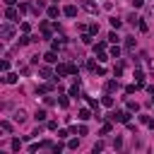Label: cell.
<instances>
[{"mask_svg":"<svg viewBox=\"0 0 154 154\" xmlns=\"http://www.w3.org/2000/svg\"><path fill=\"white\" fill-rule=\"evenodd\" d=\"M130 113H132V111H113V113H111V120L128 123V120H130Z\"/></svg>","mask_w":154,"mask_h":154,"instance_id":"1","label":"cell"},{"mask_svg":"<svg viewBox=\"0 0 154 154\" xmlns=\"http://www.w3.org/2000/svg\"><path fill=\"white\" fill-rule=\"evenodd\" d=\"M19 14H22L19 10H14L12 5H7V10H5V17H7V19H12V22H17V19H19Z\"/></svg>","mask_w":154,"mask_h":154,"instance_id":"2","label":"cell"},{"mask_svg":"<svg viewBox=\"0 0 154 154\" xmlns=\"http://www.w3.org/2000/svg\"><path fill=\"white\" fill-rule=\"evenodd\" d=\"M0 34H2V38H5V41H10V38L14 36V29H12L10 24H2V29H0Z\"/></svg>","mask_w":154,"mask_h":154,"instance_id":"3","label":"cell"},{"mask_svg":"<svg viewBox=\"0 0 154 154\" xmlns=\"http://www.w3.org/2000/svg\"><path fill=\"white\" fill-rule=\"evenodd\" d=\"M63 14H65V17H77V7H75V5H65Z\"/></svg>","mask_w":154,"mask_h":154,"instance_id":"4","label":"cell"},{"mask_svg":"<svg viewBox=\"0 0 154 154\" xmlns=\"http://www.w3.org/2000/svg\"><path fill=\"white\" fill-rule=\"evenodd\" d=\"M46 14H48L51 19H55V17H60V10H58V5H51V7L46 10Z\"/></svg>","mask_w":154,"mask_h":154,"instance_id":"5","label":"cell"},{"mask_svg":"<svg viewBox=\"0 0 154 154\" xmlns=\"http://www.w3.org/2000/svg\"><path fill=\"white\" fill-rule=\"evenodd\" d=\"M120 89V84H118V79H111V82H106V91L111 94V91H118Z\"/></svg>","mask_w":154,"mask_h":154,"instance_id":"6","label":"cell"},{"mask_svg":"<svg viewBox=\"0 0 154 154\" xmlns=\"http://www.w3.org/2000/svg\"><path fill=\"white\" fill-rule=\"evenodd\" d=\"M87 103H89V108H91V111H96V118H101V116H99V101H96V99H91V96H87Z\"/></svg>","mask_w":154,"mask_h":154,"instance_id":"7","label":"cell"},{"mask_svg":"<svg viewBox=\"0 0 154 154\" xmlns=\"http://www.w3.org/2000/svg\"><path fill=\"white\" fill-rule=\"evenodd\" d=\"M43 60H46V63H58V53H55V51H48V53L43 55Z\"/></svg>","mask_w":154,"mask_h":154,"instance_id":"8","label":"cell"},{"mask_svg":"<svg viewBox=\"0 0 154 154\" xmlns=\"http://www.w3.org/2000/svg\"><path fill=\"white\" fill-rule=\"evenodd\" d=\"M84 10H87V12H89V14H96V12H99V7H96V5H94V2H89V0H87V2H84Z\"/></svg>","mask_w":154,"mask_h":154,"instance_id":"9","label":"cell"},{"mask_svg":"<svg viewBox=\"0 0 154 154\" xmlns=\"http://www.w3.org/2000/svg\"><path fill=\"white\" fill-rule=\"evenodd\" d=\"M41 34H43L46 38H51V24H48V22H41Z\"/></svg>","mask_w":154,"mask_h":154,"instance_id":"10","label":"cell"},{"mask_svg":"<svg viewBox=\"0 0 154 154\" xmlns=\"http://www.w3.org/2000/svg\"><path fill=\"white\" fill-rule=\"evenodd\" d=\"M2 82H7V84H14V82H17V75H14V72H5Z\"/></svg>","mask_w":154,"mask_h":154,"instance_id":"11","label":"cell"},{"mask_svg":"<svg viewBox=\"0 0 154 154\" xmlns=\"http://www.w3.org/2000/svg\"><path fill=\"white\" fill-rule=\"evenodd\" d=\"M43 7H46V2H43V0H36V2H34V12H36V14H41V12H43Z\"/></svg>","mask_w":154,"mask_h":154,"instance_id":"12","label":"cell"},{"mask_svg":"<svg viewBox=\"0 0 154 154\" xmlns=\"http://www.w3.org/2000/svg\"><path fill=\"white\" fill-rule=\"evenodd\" d=\"M91 118V111L89 108H79V120H89Z\"/></svg>","mask_w":154,"mask_h":154,"instance_id":"13","label":"cell"},{"mask_svg":"<svg viewBox=\"0 0 154 154\" xmlns=\"http://www.w3.org/2000/svg\"><path fill=\"white\" fill-rule=\"evenodd\" d=\"M0 130L2 132H12V123L10 120H0Z\"/></svg>","mask_w":154,"mask_h":154,"instance_id":"14","label":"cell"},{"mask_svg":"<svg viewBox=\"0 0 154 154\" xmlns=\"http://www.w3.org/2000/svg\"><path fill=\"white\" fill-rule=\"evenodd\" d=\"M46 116H48V113H46V111H43V108H38V111H36V116H34V118H36V120H38V123H43V120H46Z\"/></svg>","mask_w":154,"mask_h":154,"instance_id":"15","label":"cell"},{"mask_svg":"<svg viewBox=\"0 0 154 154\" xmlns=\"http://www.w3.org/2000/svg\"><path fill=\"white\" fill-rule=\"evenodd\" d=\"M135 79H137V84H142V82H144V72H142L140 67L135 70Z\"/></svg>","mask_w":154,"mask_h":154,"instance_id":"16","label":"cell"},{"mask_svg":"<svg viewBox=\"0 0 154 154\" xmlns=\"http://www.w3.org/2000/svg\"><path fill=\"white\" fill-rule=\"evenodd\" d=\"M14 120H17V123H24V120H26V113H24V111H17V113H14Z\"/></svg>","mask_w":154,"mask_h":154,"instance_id":"17","label":"cell"},{"mask_svg":"<svg viewBox=\"0 0 154 154\" xmlns=\"http://www.w3.org/2000/svg\"><path fill=\"white\" fill-rule=\"evenodd\" d=\"M10 147H12V152H19V149H22V140H17V137H14Z\"/></svg>","mask_w":154,"mask_h":154,"instance_id":"18","label":"cell"},{"mask_svg":"<svg viewBox=\"0 0 154 154\" xmlns=\"http://www.w3.org/2000/svg\"><path fill=\"white\" fill-rule=\"evenodd\" d=\"M111 26H113V29H120V26H123V22H120L118 17H111Z\"/></svg>","mask_w":154,"mask_h":154,"instance_id":"19","label":"cell"},{"mask_svg":"<svg viewBox=\"0 0 154 154\" xmlns=\"http://www.w3.org/2000/svg\"><path fill=\"white\" fill-rule=\"evenodd\" d=\"M29 41H34V36H26V34H24V36H19V46H26Z\"/></svg>","mask_w":154,"mask_h":154,"instance_id":"20","label":"cell"},{"mask_svg":"<svg viewBox=\"0 0 154 154\" xmlns=\"http://www.w3.org/2000/svg\"><path fill=\"white\" fill-rule=\"evenodd\" d=\"M103 48H106V43H103V41L94 43V53H103Z\"/></svg>","mask_w":154,"mask_h":154,"instance_id":"21","label":"cell"},{"mask_svg":"<svg viewBox=\"0 0 154 154\" xmlns=\"http://www.w3.org/2000/svg\"><path fill=\"white\" fill-rule=\"evenodd\" d=\"M111 58H120V48H118V43H113V48H111Z\"/></svg>","mask_w":154,"mask_h":154,"instance_id":"22","label":"cell"},{"mask_svg":"<svg viewBox=\"0 0 154 154\" xmlns=\"http://www.w3.org/2000/svg\"><path fill=\"white\" fill-rule=\"evenodd\" d=\"M38 91H41V94H48V91H53V84H41Z\"/></svg>","mask_w":154,"mask_h":154,"instance_id":"23","label":"cell"},{"mask_svg":"<svg viewBox=\"0 0 154 154\" xmlns=\"http://www.w3.org/2000/svg\"><path fill=\"white\" fill-rule=\"evenodd\" d=\"M58 103H60V108H67V106H70V99H67V96H60Z\"/></svg>","mask_w":154,"mask_h":154,"instance_id":"24","label":"cell"},{"mask_svg":"<svg viewBox=\"0 0 154 154\" xmlns=\"http://www.w3.org/2000/svg\"><path fill=\"white\" fill-rule=\"evenodd\" d=\"M108 41H111V43H118V41H120V36H118L116 31H111V34H108Z\"/></svg>","mask_w":154,"mask_h":154,"instance_id":"25","label":"cell"},{"mask_svg":"<svg viewBox=\"0 0 154 154\" xmlns=\"http://www.w3.org/2000/svg\"><path fill=\"white\" fill-rule=\"evenodd\" d=\"M137 87H142V84H128V87H125V94H135Z\"/></svg>","mask_w":154,"mask_h":154,"instance_id":"26","label":"cell"},{"mask_svg":"<svg viewBox=\"0 0 154 154\" xmlns=\"http://www.w3.org/2000/svg\"><path fill=\"white\" fill-rule=\"evenodd\" d=\"M128 111H140V103L137 101H128Z\"/></svg>","mask_w":154,"mask_h":154,"instance_id":"27","label":"cell"},{"mask_svg":"<svg viewBox=\"0 0 154 154\" xmlns=\"http://www.w3.org/2000/svg\"><path fill=\"white\" fill-rule=\"evenodd\" d=\"M137 29H140V31H142V34H144V31H147V29H149V26H147V22H142V19H140V22H137Z\"/></svg>","mask_w":154,"mask_h":154,"instance_id":"28","label":"cell"},{"mask_svg":"<svg viewBox=\"0 0 154 154\" xmlns=\"http://www.w3.org/2000/svg\"><path fill=\"white\" fill-rule=\"evenodd\" d=\"M113 75H116V77H120V75H123V65H120V63L113 67Z\"/></svg>","mask_w":154,"mask_h":154,"instance_id":"29","label":"cell"},{"mask_svg":"<svg viewBox=\"0 0 154 154\" xmlns=\"http://www.w3.org/2000/svg\"><path fill=\"white\" fill-rule=\"evenodd\" d=\"M77 94H79V84H72L70 87V96H77Z\"/></svg>","mask_w":154,"mask_h":154,"instance_id":"30","label":"cell"},{"mask_svg":"<svg viewBox=\"0 0 154 154\" xmlns=\"http://www.w3.org/2000/svg\"><path fill=\"white\" fill-rule=\"evenodd\" d=\"M101 103H103V106H113V96H103Z\"/></svg>","mask_w":154,"mask_h":154,"instance_id":"31","label":"cell"},{"mask_svg":"<svg viewBox=\"0 0 154 154\" xmlns=\"http://www.w3.org/2000/svg\"><path fill=\"white\" fill-rule=\"evenodd\" d=\"M125 48L132 51V48H135V38H128V41H125Z\"/></svg>","mask_w":154,"mask_h":154,"instance_id":"32","label":"cell"},{"mask_svg":"<svg viewBox=\"0 0 154 154\" xmlns=\"http://www.w3.org/2000/svg\"><path fill=\"white\" fill-rule=\"evenodd\" d=\"M96 55H99V58H96V60H99V63H106V60H108V58H111V55H106V53H96Z\"/></svg>","mask_w":154,"mask_h":154,"instance_id":"33","label":"cell"},{"mask_svg":"<svg viewBox=\"0 0 154 154\" xmlns=\"http://www.w3.org/2000/svg\"><path fill=\"white\" fill-rule=\"evenodd\" d=\"M43 103H46V106H53L55 99H53V96H43Z\"/></svg>","mask_w":154,"mask_h":154,"instance_id":"34","label":"cell"},{"mask_svg":"<svg viewBox=\"0 0 154 154\" xmlns=\"http://www.w3.org/2000/svg\"><path fill=\"white\" fill-rule=\"evenodd\" d=\"M111 132V123H103V128H101V135H108Z\"/></svg>","mask_w":154,"mask_h":154,"instance_id":"35","label":"cell"},{"mask_svg":"<svg viewBox=\"0 0 154 154\" xmlns=\"http://www.w3.org/2000/svg\"><path fill=\"white\" fill-rule=\"evenodd\" d=\"M67 147H70V149H77V147H79V140H70Z\"/></svg>","mask_w":154,"mask_h":154,"instance_id":"36","label":"cell"},{"mask_svg":"<svg viewBox=\"0 0 154 154\" xmlns=\"http://www.w3.org/2000/svg\"><path fill=\"white\" fill-rule=\"evenodd\" d=\"M89 34H99V24H96V22L89 26Z\"/></svg>","mask_w":154,"mask_h":154,"instance_id":"37","label":"cell"},{"mask_svg":"<svg viewBox=\"0 0 154 154\" xmlns=\"http://www.w3.org/2000/svg\"><path fill=\"white\" fill-rule=\"evenodd\" d=\"M82 43H91V34H82Z\"/></svg>","mask_w":154,"mask_h":154,"instance_id":"38","label":"cell"},{"mask_svg":"<svg viewBox=\"0 0 154 154\" xmlns=\"http://www.w3.org/2000/svg\"><path fill=\"white\" fill-rule=\"evenodd\" d=\"M113 147H116V149H120V147H123V137H116V142H113Z\"/></svg>","mask_w":154,"mask_h":154,"instance_id":"39","label":"cell"},{"mask_svg":"<svg viewBox=\"0 0 154 154\" xmlns=\"http://www.w3.org/2000/svg\"><path fill=\"white\" fill-rule=\"evenodd\" d=\"M41 75L43 77H51V67H41Z\"/></svg>","mask_w":154,"mask_h":154,"instance_id":"40","label":"cell"},{"mask_svg":"<svg viewBox=\"0 0 154 154\" xmlns=\"http://www.w3.org/2000/svg\"><path fill=\"white\" fill-rule=\"evenodd\" d=\"M77 135H87V125H79L77 128Z\"/></svg>","mask_w":154,"mask_h":154,"instance_id":"41","label":"cell"},{"mask_svg":"<svg viewBox=\"0 0 154 154\" xmlns=\"http://www.w3.org/2000/svg\"><path fill=\"white\" fill-rule=\"evenodd\" d=\"M67 135H70V132H67V130H58V137H60V140H65V137H67Z\"/></svg>","mask_w":154,"mask_h":154,"instance_id":"42","label":"cell"},{"mask_svg":"<svg viewBox=\"0 0 154 154\" xmlns=\"http://www.w3.org/2000/svg\"><path fill=\"white\" fill-rule=\"evenodd\" d=\"M144 5V0H132V7H142Z\"/></svg>","mask_w":154,"mask_h":154,"instance_id":"43","label":"cell"},{"mask_svg":"<svg viewBox=\"0 0 154 154\" xmlns=\"http://www.w3.org/2000/svg\"><path fill=\"white\" fill-rule=\"evenodd\" d=\"M147 125H149V128H152V130H154V118H152V120H149V123H147Z\"/></svg>","mask_w":154,"mask_h":154,"instance_id":"44","label":"cell"},{"mask_svg":"<svg viewBox=\"0 0 154 154\" xmlns=\"http://www.w3.org/2000/svg\"><path fill=\"white\" fill-rule=\"evenodd\" d=\"M5 5H14V0H5Z\"/></svg>","mask_w":154,"mask_h":154,"instance_id":"45","label":"cell"},{"mask_svg":"<svg viewBox=\"0 0 154 154\" xmlns=\"http://www.w3.org/2000/svg\"><path fill=\"white\" fill-rule=\"evenodd\" d=\"M152 103H154V96H152Z\"/></svg>","mask_w":154,"mask_h":154,"instance_id":"46","label":"cell"}]
</instances>
